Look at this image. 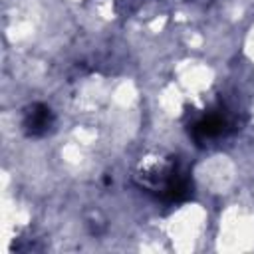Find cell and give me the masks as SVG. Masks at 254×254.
<instances>
[{"label":"cell","mask_w":254,"mask_h":254,"mask_svg":"<svg viewBox=\"0 0 254 254\" xmlns=\"http://www.w3.org/2000/svg\"><path fill=\"white\" fill-rule=\"evenodd\" d=\"M228 117L222 111H210L204 117H200L194 123V137L200 141H210V139H218L226 133L228 129Z\"/></svg>","instance_id":"1"},{"label":"cell","mask_w":254,"mask_h":254,"mask_svg":"<svg viewBox=\"0 0 254 254\" xmlns=\"http://www.w3.org/2000/svg\"><path fill=\"white\" fill-rule=\"evenodd\" d=\"M52 111L46 105H34L26 111L24 117V129L28 131V135H44L50 127H52Z\"/></svg>","instance_id":"2"}]
</instances>
